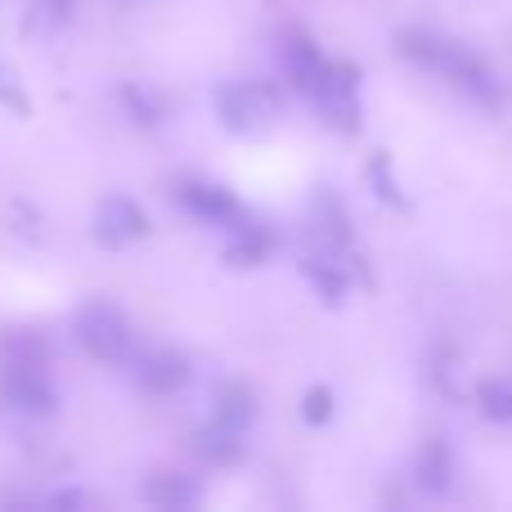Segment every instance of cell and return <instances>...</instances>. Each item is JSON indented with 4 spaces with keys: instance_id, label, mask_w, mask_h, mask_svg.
Instances as JSON below:
<instances>
[{
    "instance_id": "1",
    "label": "cell",
    "mask_w": 512,
    "mask_h": 512,
    "mask_svg": "<svg viewBox=\"0 0 512 512\" xmlns=\"http://www.w3.org/2000/svg\"><path fill=\"white\" fill-rule=\"evenodd\" d=\"M77 337L95 360H126L131 351V324L113 301H86L77 310Z\"/></svg>"
},
{
    "instance_id": "2",
    "label": "cell",
    "mask_w": 512,
    "mask_h": 512,
    "mask_svg": "<svg viewBox=\"0 0 512 512\" xmlns=\"http://www.w3.org/2000/svg\"><path fill=\"white\" fill-rule=\"evenodd\" d=\"M216 113L230 131H261L265 122L279 117V95L256 81H239V86H221L216 90Z\"/></svg>"
},
{
    "instance_id": "3",
    "label": "cell",
    "mask_w": 512,
    "mask_h": 512,
    "mask_svg": "<svg viewBox=\"0 0 512 512\" xmlns=\"http://www.w3.org/2000/svg\"><path fill=\"white\" fill-rule=\"evenodd\" d=\"M5 400L18 409V414H54L59 396H54V382L45 373V360H9L5 369Z\"/></svg>"
},
{
    "instance_id": "4",
    "label": "cell",
    "mask_w": 512,
    "mask_h": 512,
    "mask_svg": "<svg viewBox=\"0 0 512 512\" xmlns=\"http://www.w3.org/2000/svg\"><path fill=\"white\" fill-rule=\"evenodd\" d=\"M144 230H149V221H144V212L131 203V198H104V207H99V221H95L99 243H108V248H122V243L140 239Z\"/></svg>"
},
{
    "instance_id": "5",
    "label": "cell",
    "mask_w": 512,
    "mask_h": 512,
    "mask_svg": "<svg viewBox=\"0 0 512 512\" xmlns=\"http://www.w3.org/2000/svg\"><path fill=\"white\" fill-rule=\"evenodd\" d=\"M135 378L153 396H171V391H180L189 382V364L176 351H149L135 360Z\"/></svg>"
},
{
    "instance_id": "6",
    "label": "cell",
    "mask_w": 512,
    "mask_h": 512,
    "mask_svg": "<svg viewBox=\"0 0 512 512\" xmlns=\"http://www.w3.org/2000/svg\"><path fill=\"white\" fill-rule=\"evenodd\" d=\"M252 418H256V396L248 382H221V387H216V423L243 432Z\"/></svg>"
},
{
    "instance_id": "7",
    "label": "cell",
    "mask_w": 512,
    "mask_h": 512,
    "mask_svg": "<svg viewBox=\"0 0 512 512\" xmlns=\"http://www.w3.org/2000/svg\"><path fill=\"white\" fill-rule=\"evenodd\" d=\"M243 432H234V427H225V423H216V427H203V432L194 436V450L203 454L207 463H239L243 459V441H239Z\"/></svg>"
},
{
    "instance_id": "8",
    "label": "cell",
    "mask_w": 512,
    "mask_h": 512,
    "mask_svg": "<svg viewBox=\"0 0 512 512\" xmlns=\"http://www.w3.org/2000/svg\"><path fill=\"white\" fill-rule=\"evenodd\" d=\"M180 203L189 207V212H198V216H207V221H234L239 216V207H234V198L230 194H221L216 185H185L180 189Z\"/></svg>"
},
{
    "instance_id": "9",
    "label": "cell",
    "mask_w": 512,
    "mask_h": 512,
    "mask_svg": "<svg viewBox=\"0 0 512 512\" xmlns=\"http://www.w3.org/2000/svg\"><path fill=\"white\" fill-rule=\"evenodd\" d=\"M283 63H288L292 81H297L301 90H310V81H315L319 72L328 68V63L319 59V50L306 41V36H288V45H283Z\"/></svg>"
},
{
    "instance_id": "10",
    "label": "cell",
    "mask_w": 512,
    "mask_h": 512,
    "mask_svg": "<svg viewBox=\"0 0 512 512\" xmlns=\"http://www.w3.org/2000/svg\"><path fill=\"white\" fill-rule=\"evenodd\" d=\"M144 495H149V504H162V508H189L198 499V490L185 477H176V472H162V477H153L144 486Z\"/></svg>"
},
{
    "instance_id": "11",
    "label": "cell",
    "mask_w": 512,
    "mask_h": 512,
    "mask_svg": "<svg viewBox=\"0 0 512 512\" xmlns=\"http://www.w3.org/2000/svg\"><path fill=\"white\" fill-rule=\"evenodd\" d=\"M481 414L495 418V423H512V382L508 378L481 382Z\"/></svg>"
},
{
    "instance_id": "12",
    "label": "cell",
    "mask_w": 512,
    "mask_h": 512,
    "mask_svg": "<svg viewBox=\"0 0 512 512\" xmlns=\"http://www.w3.org/2000/svg\"><path fill=\"white\" fill-rule=\"evenodd\" d=\"M418 481H423L427 490H445V486H450V454H445L436 441L418 454Z\"/></svg>"
},
{
    "instance_id": "13",
    "label": "cell",
    "mask_w": 512,
    "mask_h": 512,
    "mask_svg": "<svg viewBox=\"0 0 512 512\" xmlns=\"http://www.w3.org/2000/svg\"><path fill=\"white\" fill-rule=\"evenodd\" d=\"M301 414H306L310 423H324V418H328V391H324V387H315V391H310V396H306V405H301Z\"/></svg>"
}]
</instances>
